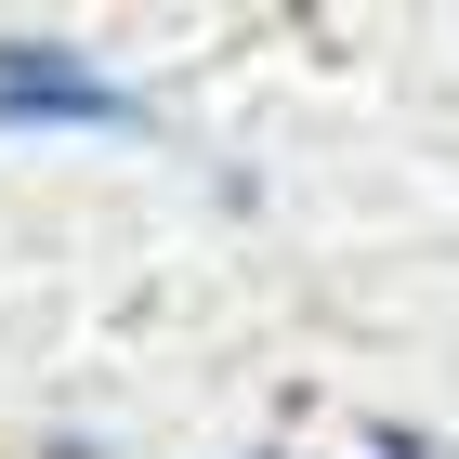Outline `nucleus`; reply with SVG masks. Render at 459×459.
I'll return each mask as SVG.
<instances>
[{
    "label": "nucleus",
    "instance_id": "1",
    "mask_svg": "<svg viewBox=\"0 0 459 459\" xmlns=\"http://www.w3.org/2000/svg\"><path fill=\"white\" fill-rule=\"evenodd\" d=\"M0 106H39V118H132V92L79 79L66 53H0Z\"/></svg>",
    "mask_w": 459,
    "mask_h": 459
},
{
    "label": "nucleus",
    "instance_id": "2",
    "mask_svg": "<svg viewBox=\"0 0 459 459\" xmlns=\"http://www.w3.org/2000/svg\"><path fill=\"white\" fill-rule=\"evenodd\" d=\"M381 459H446V446H420V433H381Z\"/></svg>",
    "mask_w": 459,
    "mask_h": 459
}]
</instances>
